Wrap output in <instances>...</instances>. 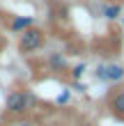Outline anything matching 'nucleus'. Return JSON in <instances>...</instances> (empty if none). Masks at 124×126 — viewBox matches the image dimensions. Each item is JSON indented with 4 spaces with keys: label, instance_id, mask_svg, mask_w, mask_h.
Listing matches in <instances>:
<instances>
[{
    "label": "nucleus",
    "instance_id": "0eeeda50",
    "mask_svg": "<svg viewBox=\"0 0 124 126\" xmlns=\"http://www.w3.org/2000/svg\"><path fill=\"white\" fill-rule=\"evenodd\" d=\"M101 14L108 21H117V18H122V5L120 2H106V5H101Z\"/></svg>",
    "mask_w": 124,
    "mask_h": 126
},
{
    "label": "nucleus",
    "instance_id": "ddd939ff",
    "mask_svg": "<svg viewBox=\"0 0 124 126\" xmlns=\"http://www.w3.org/2000/svg\"><path fill=\"white\" fill-rule=\"evenodd\" d=\"M0 48H2V39H0Z\"/></svg>",
    "mask_w": 124,
    "mask_h": 126
},
{
    "label": "nucleus",
    "instance_id": "9b49d317",
    "mask_svg": "<svg viewBox=\"0 0 124 126\" xmlns=\"http://www.w3.org/2000/svg\"><path fill=\"white\" fill-rule=\"evenodd\" d=\"M16 126H37V124H32V122H21V124H16Z\"/></svg>",
    "mask_w": 124,
    "mask_h": 126
},
{
    "label": "nucleus",
    "instance_id": "39448f33",
    "mask_svg": "<svg viewBox=\"0 0 124 126\" xmlns=\"http://www.w3.org/2000/svg\"><path fill=\"white\" fill-rule=\"evenodd\" d=\"M46 66H48V71H53V73H62V71L69 69V62H67V57H64L60 50H53V53L46 55Z\"/></svg>",
    "mask_w": 124,
    "mask_h": 126
},
{
    "label": "nucleus",
    "instance_id": "1a4fd4ad",
    "mask_svg": "<svg viewBox=\"0 0 124 126\" xmlns=\"http://www.w3.org/2000/svg\"><path fill=\"white\" fill-rule=\"evenodd\" d=\"M69 99H71V92H69V90H62L60 94H57L55 103H57V106H67V103H69Z\"/></svg>",
    "mask_w": 124,
    "mask_h": 126
},
{
    "label": "nucleus",
    "instance_id": "2eb2a0df",
    "mask_svg": "<svg viewBox=\"0 0 124 126\" xmlns=\"http://www.w3.org/2000/svg\"><path fill=\"white\" fill-rule=\"evenodd\" d=\"M0 126H7V124H0Z\"/></svg>",
    "mask_w": 124,
    "mask_h": 126
},
{
    "label": "nucleus",
    "instance_id": "6e6552de",
    "mask_svg": "<svg viewBox=\"0 0 124 126\" xmlns=\"http://www.w3.org/2000/svg\"><path fill=\"white\" fill-rule=\"evenodd\" d=\"M85 69H87V64H85V62L76 64V66H71V80H81V78H83V73H85Z\"/></svg>",
    "mask_w": 124,
    "mask_h": 126
},
{
    "label": "nucleus",
    "instance_id": "423d86ee",
    "mask_svg": "<svg viewBox=\"0 0 124 126\" xmlns=\"http://www.w3.org/2000/svg\"><path fill=\"white\" fill-rule=\"evenodd\" d=\"M32 25H35L32 16H12L9 18V32H14V34L25 32L28 28H32Z\"/></svg>",
    "mask_w": 124,
    "mask_h": 126
},
{
    "label": "nucleus",
    "instance_id": "f8f14e48",
    "mask_svg": "<svg viewBox=\"0 0 124 126\" xmlns=\"http://www.w3.org/2000/svg\"><path fill=\"white\" fill-rule=\"evenodd\" d=\"M78 126H90V124H78Z\"/></svg>",
    "mask_w": 124,
    "mask_h": 126
},
{
    "label": "nucleus",
    "instance_id": "f257e3e1",
    "mask_svg": "<svg viewBox=\"0 0 124 126\" xmlns=\"http://www.w3.org/2000/svg\"><path fill=\"white\" fill-rule=\"evenodd\" d=\"M35 106H37V96L30 90H25V92L23 90H12L5 96V110H7V115H14V117L25 115Z\"/></svg>",
    "mask_w": 124,
    "mask_h": 126
},
{
    "label": "nucleus",
    "instance_id": "20e7f679",
    "mask_svg": "<svg viewBox=\"0 0 124 126\" xmlns=\"http://www.w3.org/2000/svg\"><path fill=\"white\" fill-rule=\"evenodd\" d=\"M108 110H110L113 117H117V119L124 122V90H115L110 96H108Z\"/></svg>",
    "mask_w": 124,
    "mask_h": 126
},
{
    "label": "nucleus",
    "instance_id": "f03ea898",
    "mask_svg": "<svg viewBox=\"0 0 124 126\" xmlns=\"http://www.w3.org/2000/svg\"><path fill=\"white\" fill-rule=\"evenodd\" d=\"M44 41H46V34H44L41 28H28L25 32H21L18 34V50L23 55H32V53H37V50L44 46Z\"/></svg>",
    "mask_w": 124,
    "mask_h": 126
},
{
    "label": "nucleus",
    "instance_id": "4468645a",
    "mask_svg": "<svg viewBox=\"0 0 124 126\" xmlns=\"http://www.w3.org/2000/svg\"><path fill=\"white\" fill-rule=\"evenodd\" d=\"M122 25H124V16H122Z\"/></svg>",
    "mask_w": 124,
    "mask_h": 126
},
{
    "label": "nucleus",
    "instance_id": "7ed1b4c3",
    "mask_svg": "<svg viewBox=\"0 0 124 126\" xmlns=\"http://www.w3.org/2000/svg\"><path fill=\"white\" fill-rule=\"evenodd\" d=\"M94 76H97V80H101V83H122L124 80V66L122 64H99L97 71H94Z\"/></svg>",
    "mask_w": 124,
    "mask_h": 126
},
{
    "label": "nucleus",
    "instance_id": "9d476101",
    "mask_svg": "<svg viewBox=\"0 0 124 126\" xmlns=\"http://www.w3.org/2000/svg\"><path fill=\"white\" fill-rule=\"evenodd\" d=\"M74 90H78V92H85V90H87V85H85V83H81V80H74Z\"/></svg>",
    "mask_w": 124,
    "mask_h": 126
}]
</instances>
